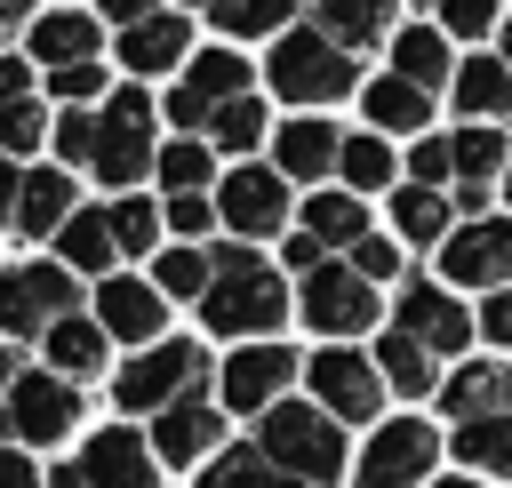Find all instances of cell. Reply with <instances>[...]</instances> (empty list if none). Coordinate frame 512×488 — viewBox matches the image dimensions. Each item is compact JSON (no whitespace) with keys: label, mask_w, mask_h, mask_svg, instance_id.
I'll use <instances>...</instances> for the list:
<instances>
[{"label":"cell","mask_w":512,"mask_h":488,"mask_svg":"<svg viewBox=\"0 0 512 488\" xmlns=\"http://www.w3.org/2000/svg\"><path fill=\"white\" fill-rule=\"evenodd\" d=\"M16 192H24V168L0 152V216H16Z\"/></svg>","instance_id":"11a10c76"},{"label":"cell","mask_w":512,"mask_h":488,"mask_svg":"<svg viewBox=\"0 0 512 488\" xmlns=\"http://www.w3.org/2000/svg\"><path fill=\"white\" fill-rule=\"evenodd\" d=\"M72 208H80L72 168H32V176H24V192H16V216H8V224H16L24 240H56Z\"/></svg>","instance_id":"f546056e"},{"label":"cell","mask_w":512,"mask_h":488,"mask_svg":"<svg viewBox=\"0 0 512 488\" xmlns=\"http://www.w3.org/2000/svg\"><path fill=\"white\" fill-rule=\"evenodd\" d=\"M152 160H160V104L144 96V88H112L104 104H96V184H112V192H128V184H144L152 176Z\"/></svg>","instance_id":"30bf717a"},{"label":"cell","mask_w":512,"mask_h":488,"mask_svg":"<svg viewBox=\"0 0 512 488\" xmlns=\"http://www.w3.org/2000/svg\"><path fill=\"white\" fill-rule=\"evenodd\" d=\"M312 408H328L352 440L368 432V424H384L392 416V392H384V376H376V352L368 344H312L304 352V384H296Z\"/></svg>","instance_id":"8992f818"},{"label":"cell","mask_w":512,"mask_h":488,"mask_svg":"<svg viewBox=\"0 0 512 488\" xmlns=\"http://www.w3.org/2000/svg\"><path fill=\"white\" fill-rule=\"evenodd\" d=\"M56 264L80 280H112V264H120V240H112V216L104 208H72L64 216V232H56Z\"/></svg>","instance_id":"4dcf8cb0"},{"label":"cell","mask_w":512,"mask_h":488,"mask_svg":"<svg viewBox=\"0 0 512 488\" xmlns=\"http://www.w3.org/2000/svg\"><path fill=\"white\" fill-rule=\"evenodd\" d=\"M296 224H304L328 256H344L352 240H368V232H376V208H368L360 192H344V184H320V192H304V200H296Z\"/></svg>","instance_id":"4316f807"},{"label":"cell","mask_w":512,"mask_h":488,"mask_svg":"<svg viewBox=\"0 0 512 488\" xmlns=\"http://www.w3.org/2000/svg\"><path fill=\"white\" fill-rule=\"evenodd\" d=\"M432 416H440V424L512 416V360H496V352H464V360H448V376H440V392H432Z\"/></svg>","instance_id":"e0dca14e"},{"label":"cell","mask_w":512,"mask_h":488,"mask_svg":"<svg viewBox=\"0 0 512 488\" xmlns=\"http://www.w3.org/2000/svg\"><path fill=\"white\" fill-rule=\"evenodd\" d=\"M400 176H408V184H432V192H448V184H456V152H448V128H432V136L400 144Z\"/></svg>","instance_id":"7bdbcfd3"},{"label":"cell","mask_w":512,"mask_h":488,"mask_svg":"<svg viewBox=\"0 0 512 488\" xmlns=\"http://www.w3.org/2000/svg\"><path fill=\"white\" fill-rule=\"evenodd\" d=\"M248 88H256V64H248L232 40H216V48H192V64H184L176 88L160 96V112H168L176 136H208V120H216L232 96H248Z\"/></svg>","instance_id":"7c38bea8"},{"label":"cell","mask_w":512,"mask_h":488,"mask_svg":"<svg viewBox=\"0 0 512 488\" xmlns=\"http://www.w3.org/2000/svg\"><path fill=\"white\" fill-rule=\"evenodd\" d=\"M384 72H400V80L424 88V96H448V80H456V40H448L440 24H400V32L384 40Z\"/></svg>","instance_id":"d4e9b609"},{"label":"cell","mask_w":512,"mask_h":488,"mask_svg":"<svg viewBox=\"0 0 512 488\" xmlns=\"http://www.w3.org/2000/svg\"><path fill=\"white\" fill-rule=\"evenodd\" d=\"M48 88L64 96V104H104V64L88 56V64H64V72H48Z\"/></svg>","instance_id":"681fc988"},{"label":"cell","mask_w":512,"mask_h":488,"mask_svg":"<svg viewBox=\"0 0 512 488\" xmlns=\"http://www.w3.org/2000/svg\"><path fill=\"white\" fill-rule=\"evenodd\" d=\"M368 352H376V376H384V392H392V408H432V392H440V376H448V360H432L416 336H400L392 320L368 336Z\"/></svg>","instance_id":"7402d4cb"},{"label":"cell","mask_w":512,"mask_h":488,"mask_svg":"<svg viewBox=\"0 0 512 488\" xmlns=\"http://www.w3.org/2000/svg\"><path fill=\"white\" fill-rule=\"evenodd\" d=\"M448 112L456 120H488V128H512V64L496 48H472L456 56V80H448Z\"/></svg>","instance_id":"cb8c5ba5"},{"label":"cell","mask_w":512,"mask_h":488,"mask_svg":"<svg viewBox=\"0 0 512 488\" xmlns=\"http://www.w3.org/2000/svg\"><path fill=\"white\" fill-rule=\"evenodd\" d=\"M248 440L264 448V464H272L280 480H304V488H352V432H344L328 408H312L304 392H288L280 408H264V416L248 424Z\"/></svg>","instance_id":"7a4b0ae2"},{"label":"cell","mask_w":512,"mask_h":488,"mask_svg":"<svg viewBox=\"0 0 512 488\" xmlns=\"http://www.w3.org/2000/svg\"><path fill=\"white\" fill-rule=\"evenodd\" d=\"M160 224H168L176 240L208 248V232H216V192H168V200H160Z\"/></svg>","instance_id":"ee69618b"},{"label":"cell","mask_w":512,"mask_h":488,"mask_svg":"<svg viewBox=\"0 0 512 488\" xmlns=\"http://www.w3.org/2000/svg\"><path fill=\"white\" fill-rule=\"evenodd\" d=\"M104 216H112V240H120V256H160V232H168V224H160V200H144V192H120Z\"/></svg>","instance_id":"b9f144b4"},{"label":"cell","mask_w":512,"mask_h":488,"mask_svg":"<svg viewBox=\"0 0 512 488\" xmlns=\"http://www.w3.org/2000/svg\"><path fill=\"white\" fill-rule=\"evenodd\" d=\"M416 8H432V16H440V0H416Z\"/></svg>","instance_id":"03108f58"},{"label":"cell","mask_w":512,"mask_h":488,"mask_svg":"<svg viewBox=\"0 0 512 488\" xmlns=\"http://www.w3.org/2000/svg\"><path fill=\"white\" fill-rule=\"evenodd\" d=\"M432 488H488V480H472V472H456V464H448V472H440Z\"/></svg>","instance_id":"6f0895ef"},{"label":"cell","mask_w":512,"mask_h":488,"mask_svg":"<svg viewBox=\"0 0 512 488\" xmlns=\"http://www.w3.org/2000/svg\"><path fill=\"white\" fill-rule=\"evenodd\" d=\"M432 272H440L456 296H496V288H512V216L496 208V216L456 224V232L432 248Z\"/></svg>","instance_id":"4fadbf2b"},{"label":"cell","mask_w":512,"mask_h":488,"mask_svg":"<svg viewBox=\"0 0 512 488\" xmlns=\"http://www.w3.org/2000/svg\"><path fill=\"white\" fill-rule=\"evenodd\" d=\"M296 384H304V352H296L288 336H264V344H224L208 392H216V408H224L232 424H256V416L280 408Z\"/></svg>","instance_id":"9c48e42d"},{"label":"cell","mask_w":512,"mask_h":488,"mask_svg":"<svg viewBox=\"0 0 512 488\" xmlns=\"http://www.w3.org/2000/svg\"><path fill=\"white\" fill-rule=\"evenodd\" d=\"M496 208H504V216H512V168H504V184H496Z\"/></svg>","instance_id":"94428289"},{"label":"cell","mask_w":512,"mask_h":488,"mask_svg":"<svg viewBox=\"0 0 512 488\" xmlns=\"http://www.w3.org/2000/svg\"><path fill=\"white\" fill-rule=\"evenodd\" d=\"M80 488H160V456L136 424H96V440H80L72 456Z\"/></svg>","instance_id":"ac0fdd59"},{"label":"cell","mask_w":512,"mask_h":488,"mask_svg":"<svg viewBox=\"0 0 512 488\" xmlns=\"http://www.w3.org/2000/svg\"><path fill=\"white\" fill-rule=\"evenodd\" d=\"M272 488H304V480H272Z\"/></svg>","instance_id":"003e7915"},{"label":"cell","mask_w":512,"mask_h":488,"mask_svg":"<svg viewBox=\"0 0 512 488\" xmlns=\"http://www.w3.org/2000/svg\"><path fill=\"white\" fill-rule=\"evenodd\" d=\"M48 128H56V120H48L32 96L0 104V152H8V160H16V152H32V144H48Z\"/></svg>","instance_id":"f6af8a7d"},{"label":"cell","mask_w":512,"mask_h":488,"mask_svg":"<svg viewBox=\"0 0 512 488\" xmlns=\"http://www.w3.org/2000/svg\"><path fill=\"white\" fill-rule=\"evenodd\" d=\"M96 8H104L120 32H128V24H144V16H160V0H96Z\"/></svg>","instance_id":"db71d44e"},{"label":"cell","mask_w":512,"mask_h":488,"mask_svg":"<svg viewBox=\"0 0 512 488\" xmlns=\"http://www.w3.org/2000/svg\"><path fill=\"white\" fill-rule=\"evenodd\" d=\"M448 464L488 480V488H512V416H472V424H448Z\"/></svg>","instance_id":"83f0119b"},{"label":"cell","mask_w":512,"mask_h":488,"mask_svg":"<svg viewBox=\"0 0 512 488\" xmlns=\"http://www.w3.org/2000/svg\"><path fill=\"white\" fill-rule=\"evenodd\" d=\"M272 480H280V472L264 464V448H256V440H224V448L192 472V488H272Z\"/></svg>","instance_id":"f35d334b"},{"label":"cell","mask_w":512,"mask_h":488,"mask_svg":"<svg viewBox=\"0 0 512 488\" xmlns=\"http://www.w3.org/2000/svg\"><path fill=\"white\" fill-rule=\"evenodd\" d=\"M48 488H80V480H72V472H56V480H48Z\"/></svg>","instance_id":"be15d7a7"},{"label":"cell","mask_w":512,"mask_h":488,"mask_svg":"<svg viewBox=\"0 0 512 488\" xmlns=\"http://www.w3.org/2000/svg\"><path fill=\"white\" fill-rule=\"evenodd\" d=\"M272 168L288 176V184H304V192H320V184H336V152H344V128L328 120V112H296V120H272Z\"/></svg>","instance_id":"d6986e66"},{"label":"cell","mask_w":512,"mask_h":488,"mask_svg":"<svg viewBox=\"0 0 512 488\" xmlns=\"http://www.w3.org/2000/svg\"><path fill=\"white\" fill-rule=\"evenodd\" d=\"M504 0H440V32L448 40H496Z\"/></svg>","instance_id":"bcb514c9"},{"label":"cell","mask_w":512,"mask_h":488,"mask_svg":"<svg viewBox=\"0 0 512 488\" xmlns=\"http://www.w3.org/2000/svg\"><path fill=\"white\" fill-rule=\"evenodd\" d=\"M304 8H312V24H320L328 40H344L352 56H360V48H384V40L400 32V24H392L400 0H304Z\"/></svg>","instance_id":"d6a6232c"},{"label":"cell","mask_w":512,"mask_h":488,"mask_svg":"<svg viewBox=\"0 0 512 488\" xmlns=\"http://www.w3.org/2000/svg\"><path fill=\"white\" fill-rule=\"evenodd\" d=\"M208 384H216V352H208L200 336H160V344H144V352L120 360L112 408L152 424L160 408H176V400H192V392H208Z\"/></svg>","instance_id":"5b68a950"},{"label":"cell","mask_w":512,"mask_h":488,"mask_svg":"<svg viewBox=\"0 0 512 488\" xmlns=\"http://www.w3.org/2000/svg\"><path fill=\"white\" fill-rule=\"evenodd\" d=\"M432 112H440V96L408 88L400 72H368V80H360V128H376V136H392V144L432 136Z\"/></svg>","instance_id":"44dd1931"},{"label":"cell","mask_w":512,"mask_h":488,"mask_svg":"<svg viewBox=\"0 0 512 488\" xmlns=\"http://www.w3.org/2000/svg\"><path fill=\"white\" fill-rule=\"evenodd\" d=\"M344 264H352V272H360L368 288H384V296H392V288H400V280L416 272V256H408V248H400V240H392L384 224H376L368 240H352V248H344Z\"/></svg>","instance_id":"ab89813d"},{"label":"cell","mask_w":512,"mask_h":488,"mask_svg":"<svg viewBox=\"0 0 512 488\" xmlns=\"http://www.w3.org/2000/svg\"><path fill=\"white\" fill-rule=\"evenodd\" d=\"M472 328H480V352L512 360V288H496V296H472Z\"/></svg>","instance_id":"c3c4849f"},{"label":"cell","mask_w":512,"mask_h":488,"mask_svg":"<svg viewBox=\"0 0 512 488\" xmlns=\"http://www.w3.org/2000/svg\"><path fill=\"white\" fill-rule=\"evenodd\" d=\"M208 280H216V256H208V248H192V240H168V248L152 256V288H160L168 304H192V312H200Z\"/></svg>","instance_id":"8d00e7d4"},{"label":"cell","mask_w":512,"mask_h":488,"mask_svg":"<svg viewBox=\"0 0 512 488\" xmlns=\"http://www.w3.org/2000/svg\"><path fill=\"white\" fill-rule=\"evenodd\" d=\"M0 440H16V424H8V408H0Z\"/></svg>","instance_id":"6125c7cd"},{"label":"cell","mask_w":512,"mask_h":488,"mask_svg":"<svg viewBox=\"0 0 512 488\" xmlns=\"http://www.w3.org/2000/svg\"><path fill=\"white\" fill-rule=\"evenodd\" d=\"M360 56L344 48V40H328L320 24H288L280 40H272V56H264V88L280 96V104H296V112H328V104H344V96H360Z\"/></svg>","instance_id":"277c9868"},{"label":"cell","mask_w":512,"mask_h":488,"mask_svg":"<svg viewBox=\"0 0 512 488\" xmlns=\"http://www.w3.org/2000/svg\"><path fill=\"white\" fill-rule=\"evenodd\" d=\"M48 136H56V160H64V168H88V160H96V104H72Z\"/></svg>","instance_id":"7dc6e473"},{"label":"cell","mask_w":512,"mask_h":488,"mask_svg":"<svg viewBox=\"0 0 512 488\" xmlns=\"http://www.w3.org/2000/svg\"><path fill=\"white\" fill-rule=\"evenodd\" d=\"M448 472V424L432 408H392L352 440V488H432Z\"/></svg>","instance_id":"3957f363"},{"label":"cell","mask_w":512,"mask_h":488,"mask_svg":"<svg viewBox=\"0 0 512 488\" xmlns=\"http://www.w3.org/2000/svg\"><path fill=\"white\" fill-rule=\"evenodd\" d=\"M40 344H48V368H56L64 384H80V376H104V352H112V336L96 328V312H64V320H56Z\"/></svg>","instance_id":"836d02e7"},{"label":"cell","mask_w":512,"mask_h":488,"mask_svg":"<svg viewBox=\"0 0 512 488\" xmlns=\"http://www.w3.org/2000/svg\"><path fill=\"white\" fill-rule=\"evenodd\" d=\"M496 56H504V64H512V16H504V24H496Z\"/></svg>","instance_id":"680465c9"},{"label":"cell","mask_w":512,"mask_h":488,"mask_svg":"<svg viewBox=\"0 0 512 488\" xmlns=\"http://www.w3.org/2000/svg\"><path fill=\"white\" fill-rule=\"evenodd\" d=\"M88 56H96V16H80V8L32 16V64L64 72V64H88Z\"/></svg>","instance_id":"e575fe53"},{"label":"cell","mask_w":512,"mask_h":488,"mask_svg":"<svg viewBox=\"0 0 512 488\" xmlns=\"http://www.w3.org/2000/svg\"><path fill=\"white\" fill-rule=\"evenodd\" d=\"M0 488H48V480H40V464H32V456L0 448Z\"/></svg>","instance_id":"f5cc1de1"},{"label":"cell","mask_w":512,"mask_h":488,"mask_svg":"<svg viewBox=\"0 0 512 488\" xmlns=\"http://www.w3.org/2000/svg\"><path fill=\"white\" fill-rule=\"evenodd\" d=\"M120 64H128L136 80L184 72V64H192V16H184V8H160V16L128 24V32H120Z\"/></svg>","instance_id":"484cf974"},{"label":"cell","mask_w":512,"mask_h":488,"mask_svg":"<svg viewBox=\"0 0 512 488\" xmlns=\"http://www.w3.org/2000/svg\"><path fill=\"white\" fill-rule=\"evenodd\" d=\"M336 184L360 192V200H384L400 184V144L376 136V128H344V152H336Z\"/></svg>","instance_id":"f1b7e54d"},{"label":"cell","mask_w":512,"mask_h":488,"mask_svg":"<svg viewBox=\"0 0 512 488\" xmlns=\"http://www.w3.org/2000/svg\"><path fill=\"white\" fill-rule=\"evenodd\" d=\"M152 176H160V192H216V144L208 136H168L160 144V160H152Z\"/></svg>","instance_id":"74e56055"},{"label":"cell","mask_w":512,"mask_h":488,"mask_svg":"<svg viewBox=\"0 0 512 488\" xmlns=\"http://www.w3.org/2000/svg\"><path fill=\"white\" fill-rule=\"evenodd\" d=\"M144 440H152L160 472H200V464H208V456L232 440V416L216 408V392H192V400L160 408V416L144 424Z\"/></svg>","instance_id":"9a60e30c"},{"label":"cell","mask_w":512,"mask_h":488,"mask_svg":"<svg viewBox=\"0 0 512 488\" xmlns=\"http://www.w3.org/2000/svg\"><path fill=\"white\" fill-rule=\"evenodd\" d=\"M32 96V56H0V104Z\"/></svg>","instance_id":"816d5d0a"},{"label":"cell","mask_w":512,"mask_h":488,"mask_svg":"<svg viewBox=\"0 0 512 488\" xmlns=\"http://www.w3.org/2000/svg\"><path fill=\"white\" fill-rule=\"evenodd\" d=\"M384 320L400 328V336H416L432 360H464V352H480V328H472V296H456L432 264H416L392 296H384Z\"/></svg>","instance_id":"52a82bcc"},{"label":"cell","mask_w":512,"mask_h":488,"mask_svg":"<svg viewBox=\"0 0 512 488\" xmlns=\"http://www.w3.org/2000/svg\"><path fill=\"white\" fill-rule=\"evenodd\" d=\"M208 144H216V160H256L264 144H272V104L248 88V96H232L216 120H208Z\"/></svg>","instance_id":"d590c367"},{"label":"cell","mask_w":512,"mask_h":488,"mask_svg":"<svg viewBox=\"0 0 512 488\" xmlns=\"http://www.w3.org/2000/svg\"><path fill=\"white\" fill-rule=\"evenodd\" d=\"M96 328L112 336V344H128V352H144V344H160L168 336V296L152 288V280H136V272H112V280H96Z\"/></svg>","instance_id":"ffe728a7"},{"label":"cell","mask_w":512,"mask_h":488,"mask_svg":"<svg viewBox=\"0 0 512 488\" xmlns=\"http://www.w3.org/2000/svg\"><path fill=\"white\" fill-rule=\"evenodd\" d=\"M448 152H456V184H504V168H512V128H488V120H456L448 128ZM448 184V192H456Z\"/></svg>","instance_id":"1f68e13d"},{"label":"cell","mask_w":512,"mask_h":488,"mask_svg":"<svg viewBox=\"0 0 512 488\" xmlns=\"http://www.w3.org/2000/svg\"><path fill=\"white\" fill-rule=\"evenodd\" d=\"M8 24H32V0H0V32Z\"/></svg>","instance_id":"9f6ffc18"},{"label":"cell","mask_w":512,"mask_h":488,"mask_svg":"<svg viewBox=\"0 0 512 488\" xmlns=\"http://www.w3.org/2000/svg\"><path fill=\"white\" fill-rule=\"evenodd\" d=\"M208 256H216V280H208V296H200V328H208L216 344L288 336V320H296V280H288L264 248H248V240H208Z\"/></svg>","instance_id":"6da1fadb"},{"label":"cell","mask_w":512,"mask_h":488,"mask_svg":"<svg viewBox=\"0 0 512 488\" xmlns=\"http://www.w3.org/2000/svg\"><path fill=\"white\" fill-rule=\"evenodd\" d=\"M296 320L312 328V344H368L384 328V288H368L344 256H328L320 272L296 280Z\"/></svg>","instance_id":"ba28073f"},{"label":"cell","mask_w":512,"mask_h":488,"mask_svg":"<svg viewBox=\"0 0 512 488\" xmlns=\"http://www.w3.org/2000/svg\"><path fill=\"white\" fill-rule=\"evenodd\" d=\"M384 232H392L408 256H424V264H432V248L456 232V208H448V192H432V184H408V176H400V184L384 192Z\"/></svg>","instance_id":"603a6c76"},{"label":"cell","mask_w":512,"mask_h":488,"mask_svg":"<svg viewBox=\"0 0 512 488\" xmlns=\"http://www.w3.org/2000/svg\"><path fill=\"white\" fill-rule=\"evenodd\" d=\"M272 264H280L288 280H304V272H320V264H328V248H320V240H312L304 224H288V232H280V256H272Z\"/></svg>","instance_id":"f907efd6"},{"label":"cell","mask_w":512,"mask_h":488,"mask_svg":"<svg viewBox=\"0 0 512 488\" xmlns=\"http://www.w3.org/2000/svg\"><path fill=\"white\" fill-rule=\"evenodd\" d=\"M288 224H296V184H288L272 160H232V168L216 176V232H224V240L264 248V240H280Z\"/></svg>","instance_id":"8fae6325"},{"label":"cell","mask_w":512,"mask_h":488,"mask_svg":"<svg viewBox=\"0 0 512 488\" xmlns=\"http://www.w3.org/2000/svg\"><path fill=\"white\" fill-rule=\"evenodd\" d=\"M208 16H216L224 40H280L288 16H296V0H216Z\"/></svg>","instance_id":"60d3db41"},{"label":"cell","mask_w":512,"mask_h":488,"mask_svg":"<svg viewBox=\"0 0 512 488\" xmlns=\"http://www.w3.org/2000/svg\"><path fill=\"white\" fill-rule=\"evenodd\" d=\"M64 312H80V280L64 264H8L0 272V336H48Z\"/></svg>","instance_id":"5bb4252c"},{"label":"cell","mask_w":512,"mask_h":488,"mask_svg":"<svg viewBox=\"0 0 512 488\" xmlns=\"http://www.w3.org/2000/svg\"><path fill=\"white\" fill-rule=\"evenodd\" d=\"M0 384H16V360H8V336H0Z\"/></svg>","instance_id":"91938a15"},{"label":"cell","mask_w":512,"mask_h":488,"mask_svg":"<svg viewBox=\"0 0 512 488\" xmlns=\"http://www.w3.org/2000/svg\"><path fill=\"white\" fill-rule=\"evenodd\" d=\"M8 424H16V440H32V448L72 440V432H80V384H64L56 368H16V384H8Z\"/></svg>","instance_id":"2e32d148"},{"label":"cell","mask_w":512,"mask_h":488,"mask_svg":"<svg viewBox=\"0 0 512 488\" xmlns=\"http://www.w3.org/2000/svg\"><path fill=\"white\" fill-rule=\"evenodd\" d=\"M176 8H216V0H176Z\"/></svg>","instance_id":"e7e4bbea"}]
</instances>
